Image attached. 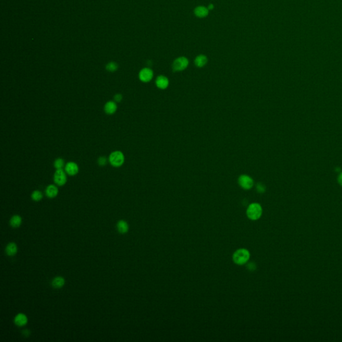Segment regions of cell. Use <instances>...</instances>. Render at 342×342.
<instances>
[{"label":"cell","mask_w":342,"mask_h":342,"mask_svg":"<svg viewBox=\"0 0 342 342\" xmlns=\"http://www.w3.org/2000/svg\"><path fill=\"white\" fill-rule=\"evenodd\" d=\"M250 256L251 255L247 249L244 248L239 249L233 255V261L238 265H243L247 263Z\"/></svg>","instance_id":"cell-1"},{"label":"cell","mask_w":342,"mask_h":342,"mask_svg":"<svg viewBox=\"0 0 342 342\" xmlns=\"http://www.w3.org/2000/svg\"><path fill=\"white\" fill-rule=\"evenodd\" d=\"M263 213V208L259 203H253L248 206L246 214L247 217L251 221H257L261 218Z\"/></svg>","instance_id":"cell-2"},{"label":"cell","mask_w":342,"mask_h":342,"mask_svg":"<svg viewBox=\"0 0 342 342\" xmlns=\"http://www.w3.org/2000/svg\"><path fill=\"white\" fill-rule=\"evenodd\" d=\"M108 160L110 164L114 167H120L124 163L125 158L123 153L120 150H116L111 152Z\"/></svg>","instance_id":"cell-3"},{"label":"cell","mask_w":342,"mask_h":342,"mask_svg":"<svg viewBox=\"0 0 342 342\" xmlns=\"http://www.w3.org/2000/svg\"><path fill=\"white\" fill-rule=\"evenodd\" d=\"M188 60L185 56H181L175 60L172 63V70L175 72H180L185 70L188 66Z\"/></svg>","instance_id":"cell-4"},{"label":"cell","mask_w":342,"mask_h":342,"mask_svg":"<svg viewBox=\"0 0 342 342\" xmlns=\"http://www.w3.org/2000/svg\"><path fill=\"white\" fill-rule=\"evenodd\" d=\"M54 181L56 185L62 187L66 185L67 182L66 172L63 169L56 170L54 175Z\"/></svg>","instance_id":"cell-5"},{"label":"cell","mask_w":342,"mask_h":342,"mask_svg":"<svg viewBox=\"0 0 342 342\" xmlns=\"http://www.w3.org/2000/svg\"><path fill=\"white\" fill-rule=\"evenodd\" d=\"M239 185L245 190H249L253 187L254 181L251 177L246 175H242L238 179Z\"/></svg>","instance_id":"cell-6"},{"label":"cell","mask_w":342,"mask_h":342,"mask_svg":"<svg viewBox=\"0 0 342 342\" xmlns=\"http://www.w3.org/2000/svg\"><path fill=\"white\" fill-rule=\"evenodd\" d=\"M153 76H154L153 71L150 68H145L140 71L139 77L141 82L146 83L149 82H150L152 79Z\"/></svg>","instance_id":"cell-7"},{"label":"cell","mask_w":342,"mask_h":342,"mask_svg":"<svg viewBox=\"0 0 342 342\" xmlns=\"http://www.w3.org/2000/svg\"><path fill=\"white\" fill-rule=\"evenodd\" d=\"M64 171L66 172V174L69 176H75L79 172V167L78 165L76 164L74 162H68L66 163Z\"/></svg>","instance_id":"cell-8"},{"label":"cell","mask_w":342,"mask_h":342,"mask_svg":"<svg viewBox=\"0 0 342 342\" xmlns=\"http://www.w3.org/2000/svg\"><path fill=\"white\" fill-rule=\"evenodd\" d=\"M155 83L158 88L161 90H165L167 88V87L168 86V84H169V81H168V79L166 77V76L160 75L156 78Z\"/></svg>","instance_id":"cell-9"},{"label":"cell","mask_w":342,"mask_h":342,"mask_svg":"<svg viewBox=\"0 0 342 342\" xmlns=\"http://www.w3.org/2000/svg\"><path fill=\"white\" fill-rule=\"evenodd\" d=\"M194 13L198 18H205L208 16L209 10L205 6H199L194 9Z\"/></svg>","instance_id":"cell-10"},{"label":"cell","mask_w":342,"mask_h":342,"mask_svg":"<svg viewBox=\"0 0 342 342\" xmlns=\"http://www.w3.org/2000/svg\"><path fill=\"white\" fill-rule=\"evenodd\" d=\"M117 108H118V106H117L116 103H115L114 101L107 102L104 105L105 113L108 115L114 114L116 112Z\"/></svg>","instance_id":"cell-11"},{"label":"cell","mask_w":342,"mask_h":342,"mask_svg":"<svg viewBox=\"0 0 342 342\" xmlns=\"http://www.w3.org/2000/svg\"><path fill=\"white\" fill-rule=\"evenodd\" d=\"M58 194V188L54 185H50L45 188V195L50 198L55 197Z\"/></svg>","instance_id":"cell-12"},{"label":"cell","mask_w":342,"mask_h":342,"mask_svg":"<svg viewBox=\"0 0 342 342\" xmlns=\"http://www.w3.org/2000/svg\"><path fill=\"white\" fill-rule=\"evenodd\" d=\"M14 322L19 327L24 326L26 325L28 323V318L27 316L24 313H19L18 314L14 319Z\"/></svg>","instance_id":"cell-13"},{"label":"cell","mask_w":342,"mask_h":342,"mask_svg":"<svg viewBox=\"0 0 342 342\" xmlns=\"http://www.w3.org/2000/svg\"><path fill=\"white\" fill-rule=\"evenodd\" d=\"M208 62L207 57L205 55L200 54L197 55L195 59V64L198 68H202L205 66Z\"/></svg>","instance_id":"cell-14"},{"label":"cell","mask_w":342,"mask_h":342,"mask_svg":"<svg viewBox=\"0 0 342 342\" xmlns=\"http://www.w3.org/2000/svg\"><path fill=\"white\" fill-rule=\"evenodd\" d=\"M6 252L9 256H13L18 252V246L17 245L13 243H9L6 248Z\"/></svg>","instance_id":"cell-15"},{"label":"cell","mask_w":342,"mask_h":342,"mask_svg":"<svg viewBox=\"0 0 342 342\" xmlns=\"http://www.w3.org/2000/svg\"><path fill=\"white\" fill-rule=\"evenodd\" d=\"M65 284V279L62 277H55L54 278L52 281V287L55 289H60L62 288Z\"/></svg>","instance_id":"cell-16"},{"label":"cell","mask_w":342,"mask_h":342,"mask_svg":"<svg viewBox=\"0 0 342 342\" xmlns=\"http://www.w3.org/2000/svg\"><path fill=\"white\" fill-rule=\"evenodd\" d=\"M117 229L120 233H126L129 231V226L127 222L124 220H120L117 223Z\"/></svg>","instance_id":"cell-17"},{"label":"cell","mask_w":342,"mask_h":342,"mask_svg":"<svg viewBox=\"0 0 342 342\" xmlns=\"http://www.w3.org/2000/svg\"><path fill=\"white\" fill-rule=\"evenodd\" d=\"M22 223V217H20L19 215H13L11 218V219H10V221H9L10 225H11L13 227H19L20 225H21Z\"/></svg>","instance_id":"cell-18"},{"label":"cell","mask_w":342,"mask_h":342,"mask_svg":"<svg viewBox=\"0 0 342 342\" xmlns=\"http://www.w3.org/2000/svg\"><path fill=\"white\" fill-rule=\"evenodd\" d=\"M65 161L62 158H58L56 159L54 162V166L56 170L63 169L65 167Z\"/></svg>","instance_id":"cell-19"},{"label":"cell","mask_w":342,"mask_h":342,"mask_svg":"<svg viewBox=\"0 0 342 342\" xmlns=\"http://www.w3.org/2000/svg\"><path fill=\"white\" fill-rule=\"evenodd\" d=\"M31 197L32 198V200H34V201H39L40 200H42V199L43 195L41 191L38 190H35L32 193Z\"/></svg>","instance_id":"cell-20"},{"label":"cell","mask_w":342,"mask_h":342,"mask_svg":"<svg viewBox=\"0 0 342 342\" xmlns=\"http://www.w3.org/2000/svg\"><path fill=\"white\" fill-rule=\"evenodd\" d=\"M118 68V66L114 62H111L107 64L106 66V69L110 72H114Z\"/></svg>","instance_id":"cell-21"},{"label":"cell","mask_w":342,"mask_h":342,"mask_svg":"<svg viewBox=\"0 0 342 342\" xmlns=\"http://www.w3.org/2000/svg\"><path fill=\"white\" fill-rule=\"evenodd\" d=\"M107 162H108V160H107L106 156H100L98 159V164L102 166H105Z\"/></svg>","instance_id":"cell-22"},{"label":"cell","mask_w":342,"mask_h":342,"mask_svg":"<svg viewBox=\"0 0 342 342\" xmlns=\"http://www.w3.org/2000/svg\"><path fill=\"white\" fill-rule=\"evenodd\" d=\"M256 188H257V191L260 193H263L265 191V187L261 183H258Z\"/></svg>","instance_id":"cell-23"},{"label":"cell","mask_w":342,"mask_h":342,"mask_svg":"<svg viewBox=\"0 0 342 342\" xmlns=\"http://www.w3.org/2000/svg\"><path fill=\"white\" fill-rule=\"evenodd\" d=\"M122 98H123V97H122V95L121 94H116L114 96V100L115 103H119L122 100Z\"/></svg>","instance_id":"cell-24"},{"label":"cell","mask_w":342,"mask_h":342,"mask_svg":"<svg viewBox=\"0 0 342 342\" xmlns=\"http://www.w3.org/2000/svg\"><path fill=\"white\" fill-rule=\"evenodd\" d=\"M338 181H339V183L340 184V185L342 186V172L341 173V174L339 175V178H338Z\"/></svg>","instance_id":"cell-25"},{"label":"cell","mask_w":342,"mask_h":342,"mask_svg":"<svg viewBox=\"0 0 342 342\" xmlns=\"http://www.w3.org/2000/svg\"><path fill=\"white\" fill-rule=\"evenodd\" d=\"M208 10H213L214 9V5L213 4H209L208 6L207 7Z\"/></svg>","instance_id":"cell-26"}]
</instances>
